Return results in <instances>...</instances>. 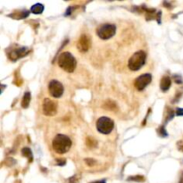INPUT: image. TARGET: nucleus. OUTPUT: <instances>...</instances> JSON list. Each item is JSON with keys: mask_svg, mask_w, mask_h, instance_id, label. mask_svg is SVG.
Segmentation results:
<instances>
[{"mask_svg": "<svg viewBox=\"0 0 183 183\" xmlns=\"http://www.w3.org/2000/svg\"><path fill=\"white\" fill-rule=\"evenodd\" d=\"M52 146L54 150L57 154L64 155L70 150L72 146V140L68 136L64 134H58L53 139Z\"/></svg>", "mask_w": 183, "mask_h": 183, "instance_id": "1", "label": "nucleus"}, {"mask_svg": "<svg viewBox=\"0 0 183 183\" xmlns=\"http://www.w3.org/2000/svg\"><path fill=\"white\" fill-rule=\"evenodd\" d=\"M158 133L160 134L161 137H166L167 136V133L165 132V130L164 129V127H160L158 129Z\"/></svg>", "mask_w": 183, "mask_h": 183, "instance_id": "20", "label": "nucleus"}, {"mask_svg": "<svg viewBox=\"0 0 183 183\" xmlns=\"http://www.w3.org/2000/svg\"><path fill=\"white\" fill-rule=\"evenodd\" d=\"M57 162V165H65V160H63V161H56Z\"/></svg>", "mask_w": 183, "mask_h": 183, "instance_id": "23", "label": "nucleus"}, {"mask_svg": "<svg viewBox=\"0 0 183 183\" xmlns=\"http://www.w3.org/2000/svg\"><path fill=\"white\" fill-rule=\"evenodd\" d=\"M128 181H137V182H143L145 181L144 176L137 175V176H131L128 178Z\"/></svg>", "mask_w": 183, "mask_h": 183, "instance_id": "16", "label": "nucleus"}, {"mask_svg": "<svg viewBox=\"0 0 183 183\" xmlns=\"http://www.w3.org/2000/svg\"><path fill=\"white\" fill-rule=\"evenodd\" d=\"M22 155L23 156V157H25L28 159H30V162H31L32 161V153H31V150L30 149V148H28V147H24L23 150H22Z\"/></svg>", "mask_w": 183, "mask_h": 183, "instance_id": "15", "label": "nucleus"}, {"mask_svg": "<svg viewBox=\"0 0 183 183\" xmlns=\"http://www.w3.org/2000/svg\"><path fill=\"white\" fill-rule=\"evenodd\" d=\"M79 181V175H74L69 179V183H78Z\"/></svg>", "mask_w": 183, "mask_h": 183, "instance_id": "18", "label": "nucleus"}, {"mask_svg": "<svg viewBox=\"0 0 183 183\" xmlns=\"http://www.w3.org/2000/svg\"><path fill=\"white\" fill-rule=\"evenodd\" d=\"M90 183H105V180H103V181H93V182Z\"/></svg>", "mask_w": 183, "mask_h": 183, "instance_id": "25", "label": "nucleus"}, {"mask_svg": "<svg viewBox=\"0 0 183 183\" xmlns=\"http://www.w3.org/2000/svg\"><path fill=\"white\" fill-rule=\"evenodd\" d=\"M48 91L49 94L55 98L61 97L64 94V86L58 80L53 79L48 84Z\"/></svg>", "mask_w": 183, "mask_h": 183, "instance_id": "6", "label": "nucleus"}, {"mask_svg": "<svg viewBox=\"0 0 183 183\" xmlns=\"http://www.w3.org/2000/svg\"><path fill=\"white\" fill-rule=\"evenodd\" d=\"M116 32V27L114 24H103L97 30V36L102 39H109L114 36Z\"/></svg>", "mask_w": 183, "mask_h": 183, "instance_id": "5", "label": "nucleus"}, {"mask_svg": "<svg viewBox=\"0 0 183 183\" xmlns=\"http://www.w3.org/2000/svg\"><path fill=\"white\" fill-rule=\"evenodd\" d=\"M57 64L64 71H65L67 72H74L76 65H77L76 59L71 53L69 52L62 53L58 57Z\"/></svg>", "mask_w": 183, "mask_h": 183, "instance_id": "2", "label": "nucleus"}, {"mask_svg": "<svg viewBox=\"0 0 183 183\" xmlns=\"http://www.w3.org/2000/svg\"><path fill=\"white\" fill-rule=\"evenodd\" d=\"M72 9H73V8H72V6H70V7L68 8V10L66 11L65 15H70V13L72 12Z\"/></svg>", "mask_w": 183, "mask_h": 183, "instance_id": "24", "label": "nucleus"}, {"mask_svg": "<svg viewBox=\"0 0 183 183\" xmlns=\"http://www.w3.org/2000/svg\"><path fill=\"white\" fill-rule=\"evenodd\" d=\"M177 146H178V149H179V150H181V151H182L183 152V141H179V142L177 143Z\"/></svg>", "mask_w": 183, "mask_h": 183, "instance_id": "22", "label": "nucleus"}, {"mask_svg": "<svg viewBox=\"0 0 183 183\" xmlns=\"http://www.w3.org/2000/svg\"><path fill=\"white\" fill-rule=\"evenodd\" d=\"M44 11V5H41V4H36L34 5H32L31 9H30V12L35 14H39Z\"/></svg>", "mask_w": 183, "mask_h": 183, "instance_id": "14", "label": "nucleus"}, {"mask_svg": "<svg viewBox=\"0 0 183 183\" xmlns=\"http://www.w3.org/2000/svg\"><path fill=\"white\" fill-rule=\"evenodd\" d=\"M86 144L88 145L89 146H90V147H93V146H97V143H96L95 139H93L92 138H88V139H87Z\"/></svg>", "mask_w": 183, "mask_h": 183, "instance_id": "17", "label": "nucleus"}, {"mask_svg": "<svg viewBox=\"0 0 183 183\" xmlns=\"http://www.w3.org/2000/svg\"><path fill=\"white\" fill-rule=\"evenodd\" d=\"M180 183H183V173L181 176V179H180Z\"/></svg>", "mask_w": 183, "mask_h": 183, "instance_id": "26", "label": "nucleus"}, {"mask_svg": "<svg viewBox=\"0 0 183 183\" xmlns=\"http://www.w3.org/2000/svg\"><path fill=\"white\" fill-rule=\"evenodd\" d=\"M146 59V53L143 50L138 51L135 54H133L132 56L130 58L128 66L131 71H139L145 65Z\"/></svg>", "mask_w": 183, "mask_h": 183, "instance_id": "3", "label": "nucleus"}, {"mask_svg": "<svg viewBox=\"0 0 183 183\" xmlns=\"http://www.w3.org/2000/svg\"><path fill=\"white\" fill-rule=\"evenodd\" d=\"M176 114L178 116H183V108H178L176 111Z\"/></svg>", "mask_w": 183, "mask_h": 183, "instance_id": "21", "label": "nucleus"}, {"mask_svg": "<svg viewBox=\"0 0 183 183\" xmlns=\"http://www.w3.org/2000/svg\"><path fill=\"white\" fill-rule=\"evenodd\" d=\"M171 85V79L170 77L168 76H164L162 79H161V82H160V88L163 91H167L169 89H170Z\"/></svg>", "mask_w": 183, "mask_h": 183, "instance_id": "11", "label": "nucleus"}, {"mask_svg": "<svg viewBox=\"0 0 183 183\" xmlns=\"http://www.w3.org/2000/svg\"><path fill=\"white\" fill-rule=\"evenodd\" d=\"M30 52L29 48H20L17 49H13L11 52L9 53V58L12 61H17L20 58H23V56H25L28 53Z\"/></svg>", "mask_w": 183, "mask_h": 183, "instance_id": "10", "label": "nucleus"}, {"mask_svg": "<svg viewBox=\"0 0 183 183\" xmlns=\"http://www.w3.org/2000/svg\"><path fill=\"white\" fill-rule=\"evenodd\" d=\"M151 81H152V75L149 73H145L136 79L134 85H135V88L140 91V90H143Z\"/></svg>", "mask_w": 183, "mask_h": 183, "instance_id": "8", "label": "nucleus"}, {"mask_svg": "<svg viewBox=\"0 0 183 183\" xmlns=\"http://www.w3.org/2000/svg\"><path fill=\"white\" fill-rule=\"evenodd\" d=\"M85 163H86L89 166H93V165L96 164L97 162H96L94 159H91V158H87V159H85Z\"/></svg>", "mask_w": 183, "mask_h": 183, "instance_id": "19", "label": "nucleus"}, {"mask_svg": "<svg viewBox=\"0 0 183 183\" xmlns=\"http://www.w3.org/2000/svg\"><path fill=\"white\" fill-rule=\"evenodd\" d=\"M103 108L105 110H109V111H114L117 109V106L115 105V103L112 100H107L105 101V104L103 105Z\"/></svg>", "mask_w": 183, "mask_h": 183, "instance_id": "13", "label": "nucleus"}, {"mask_svg": "<svg viewBox=\"0 0 183 183\" xmlns=\"http://www.w3.org/2000/svg\"><path fill=\"white\" fill-rule=\"evenodd\" d=\"M90 38L85 34L81 35L79 39L78 40V43H77V48L79 49V51L82 53L87 52L90 49Z\"/></svg>", "mask_w": 183, "mask_h": 183, "instance_id": "9", "label": "nucleus"}, {"mask_svg": "<svg viewBox=\"0 0 183 183\" xmlns=\"http://www.w3.org/2000/svg\"><path fill=\"white\" fill-rule=\"evenodd\" d=\"M114 127V122L108 117H100L97 121V129L102 134H109Z\"/></svg>", "mask_w": 183, "mask_h": 183, "instance_id": "4", "label": "nucleus"}, {"mask_svg": "<svg viewBox=\"0 0 183 183\" xmlns=\"http://www.w3.org/2000/svg\"><path fill=\"white\" fill-rule=\"evenodd\" d=\"M30 98H31V96H30V93L29 91L25 92L23 97V100H22V107L23 108H28L30 103Z\"/></svg>", "mask_w": 183, "mask_h": 183, "instance_id": "12", "label": "nucleus"}, {"mask_svg": "<svg viewBox=\"0 0 183 183\" xmlns=\"http://www.w3.org/2000/svg\"><path fill=\"white\" fill-rule=\"evenodd\" d=\"M43 114L46 116H54L57 113V105L49 98H46L42 105Z\"/></svg>", "mask_w": 183, "mask_h": 183, "instance_id": "7", "label": "nucleus"}]
</instances>
